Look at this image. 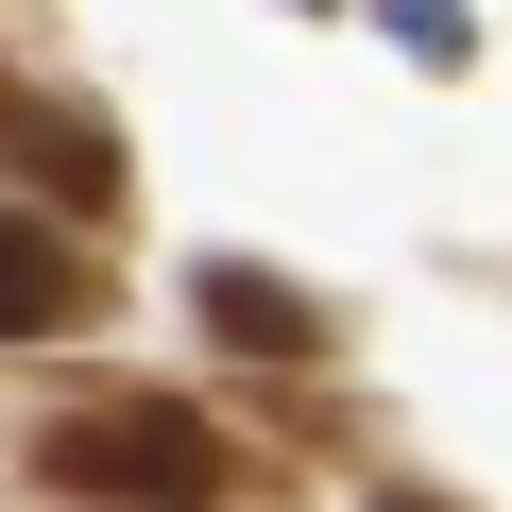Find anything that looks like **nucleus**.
Returning a JSON list of instances; mask_svg holds the SVG:
<instances>
[{
	"instance_id": "nucleus-1",
	"label": "nucleus",
	"mask_w": 512,
	"mask_h": 512,
	"mask_svg": "<svg viewBox=\"0 0 512 512\" xmlns=\"http://www.w3.org/2000/svg\"><path fill=\"white\" fill-rule=\"evenodd\" d=\"M35 478L69 512H154V495H222V427L188 393H69L35 427Z\"/></svg>"
},
{
	"instance_id": "nucleus-2",
	"label": "nucleus",
	"mask_w": 512,
	"mask_h": 512,
	"mask_svg": "<svg viewBox=\"0 0 512 512\" xmlns=\"http://www.w3.org/2000/svg\"><path fill=\"white\" fill-rule=\"evenodd\" d=\"M0 171L35 205H69V222H120V120H86L52 86H0Z\"/></svg>"
},
{
	"instance_id": "nucleus-3",
	"label": "nucleus",
	"mask_w": 512,
	"mask_h": 512,
	"mask_svg": "<svg viewBox=\"0 0 512 512\" xmlns=\"http://www.w3.org/2000/svg\"><path fill=\"white\" fill-rule=\"evenodd\" d=\"M69 325H103V256L35 205H0V342H69Z\"/></svg>"
},
{
	"instance_id": "nucleus-4",
	"label": "nucleus",
	"mask_w": 512,
	"mask_h": 512,
	"mask_svg": "<svg viewBox=\"0 0 512 512\" xmlns=\"http://www.w3.org/2000/svg\"><path fill=\"white\" fill-rule=\"evenodd\" d=\"M188 308H205V342L274 359V376H308V359H325V308H308L291 274H256V256H205V274H188Z\"/></svg>"
},
{
	"instance_id": "nucleus-5",
	"label": "nucleus",
	"mask_w": 512,
	"mask_h": 512,
	"mask_svg": "<svg viewBox=\"0 0 512 512\" xmlns=\"http://www.w3.org/2000/svg\"><path fill=\"white\" fill-rule=\"evenodd\" d=\"M393 52H410V69H461L478 35H461V0H393Z\"/></svg>"
},
{
	"instance_id": "nucleus-6",
	"label": "nucleus",
	"mask_w": 512,
	"mask_h": 512,
	"mask_svg": "<svg viewBox=\"0 0 512 512\" xmlns=\"http://www.w3.org/2000/svg\"><path fill=\"white\" fill-rule=\"evenodd\" d=\"M376 512H444V495H376Z\"/></svg>"
},
{
	"instance_id": "nucleus-7",
	"label": "nucleus",
	"mask_w": 512,
	"mask_h": 512,
	"mask_svg": "<svg viewBox=\"0 0 512 512\" xmlns=\"http://www.w3.org/2000/svg\"><path fill=\"white\" fill-rule=\"evenodd\" d=\"M154 512H205V495H154Z\"/></svg>"
}]
</instances>
